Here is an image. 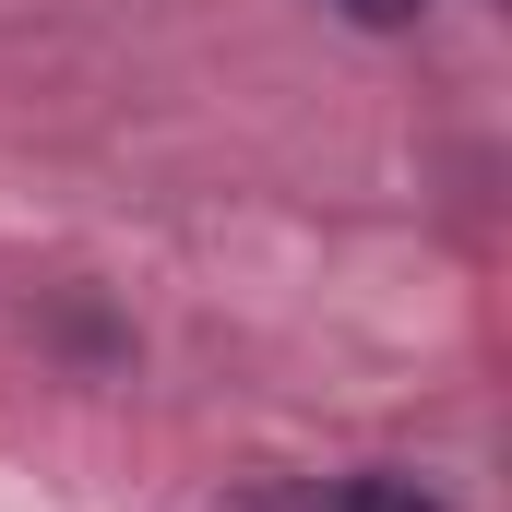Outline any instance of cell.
Instances as JSON below:
<instances>
[{
    "label": "cell",
    "instance_id": "obj_1",
    "mask_svg": "<svg viewBox=\"0 0 512 512\" xmlns=\"http://www.w3.org/2000/svg\"><path fill=\"white\" fill-rule=\"evenodd\" d=\"M322 512H453V501H429L417 477H334V489H322Z\"/></svg>",
    "mask_w": 512,
    "mask_h": 512
},
{
    "label": "cell",
    "instance_id": "obj_2",
    "mask_svg": "<svg viewBox=\"0 0 512 512\" xmlns=\"http://www.w3.org/2000/svg\"><path fill=\"white\" fill-rule=\"evenodd\" d=\"M334 12H346V24H370V36H393V24H417L429 0H334Z\"/></svg>",
    "mask_w": 512,
    "mask_h": 512
}]
</instances>
